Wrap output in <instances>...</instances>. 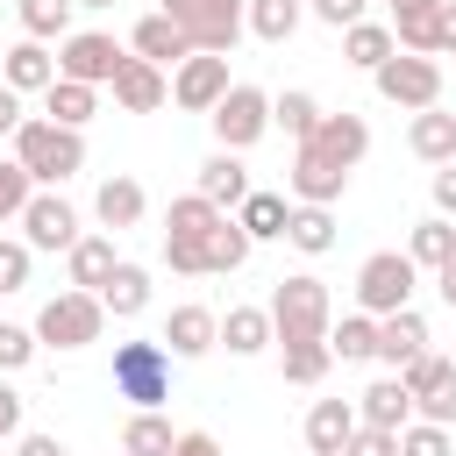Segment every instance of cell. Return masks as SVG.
<instances>
[{"mask_svg": "<svg viewBox=\"0 0 456 456\" xmlns=\"http://www.w3.org/2000/svg\"><path fill=\"white\" fill-rule=\"evenodd\" d=\"M235 78H228V57L221 50H185L178 64H171V100L185 107V114H214V100L228 93Z\"/></svg>", "mask_w": 456, "mask_h": 456, "instance_id": "8", "label": "cell"}, {"mask_svg": "<svg viewBox=\"0 0 456 456\" xmlns=\"http://www.w3.org/2000/svg\"><path fill=\"white\" fill-rule=\"evenodd\" d=\"M50 78H57V50L36 43V36H21L7 50V64H0V86H14V93H43Z\"/></svg>", "mask_w": 456, "mask_h": 456, "instance_id": "17", "label": "cell"}, {"mask_svg": "<svg viewBox=\"0 0 456 456\" xmlns=\"http://www.w3.org/2000/svg\"><path fill=\"white\" fill-rule=\"evenodd\" d=\"M399 456H456V449H449V428H435V420L413 413V420L399 428Z\"/></svg>", "mask_w": 456, "mask_h": 456, "instance_id": "42", "label": "cell"}, {"mask_svg": "<svg viewBox=\"0 0 456 456\" xmlns=\"http://www.w3.org/2000/svg\"><path fill=\"white\" fill-rule=\"evenodd\" d=\"M285 185H292V200H299V207H335V200L349 192V171H342L335 157H321L314 142H299V150H292Z\"/></svg>", "mask_w": 456, "mask_h": 456, "instance_id": "12", "label": "cell"}, {"mask_svg": "<svg viewBox=\"0 0 456 456\" xmlns=\"http://www.w3.org/2000/svg\"><path fill=\"white\" fill-rule=\"evenodd\" d=\"M100 328H107V306H100V292H57V299H43V314H36V342H50V349H86V342H100Z\"/></svg>", "mask_w": 456, "mask_h": 456, "instance_id": "6", "label": "cell"}, {"mask_svg": "<svg viewBox=\"0 0 456 456\" xmlns=\"http://www.w3.org/2000/svg\"><path fill=\"white\" fill-rule=\"evenodd\" d=\"M142 207H150V200H142V185H135V178H107V185L93 192V214H100V228H107V235L135 228V221H142Z\"/></svg>", "mask_w": 456, "mask_h": 456, "instance_id": "25", "label": "cell"}, {"mask_svg": "<svg viewBox=\"0 0 456 456\" xmlns=\"http://www.w3.org/2000/svg\"><path fill=\"white\" fill-rule=\"evenodd\" d=\"M392 7H435V0H392Z\"/></svg>", "mask_w": 456, "mask_h": 456, "instance_id": "56", "label": "cell"}, {"mask_svg": "<svg viewBox=\"0 0 456 456\" xmlns=\"http://www.w3.org/2000/svg\"><path fill=\"white\" fill-rule=\"evenodd\" d=\"M14 7H21V36H36V43L71 36V0H14Z\"/></svg>", "mask_w": 456, "mask_h": 456, "instance_id": "37", "label": "cell"}, {"mask_svg": "<svg viewBox=\"0 0 456 456\" xmlns=\"http://www.w3.org/2000/svg\"><path fill=\"white\" fill-rule=\"evenodd\" d=\"M435 7H442V0H435ZM435 7H392V43L435 57Z\"/></svg>", "mask_w": 456, "mask_h": 456, "instance_id": "38", "label": "cell"}, {"mask_svg": "<svg viewBox=\"0 0 456 456\" xmlns=\"http://www.w3.org/2000/svg\"><path fill=\"white\" fill-rule=\"evenodd\" d=\"M328 349H335L342 363H370V349H378V314H342V321H328Z\"/></svg>", "mask_w": 456, "mask_h": 456, "instance_id": "34", "label": "cell"}, {"mask_svg": "<svg viewBox=\"0 0 456 456\" xmlns=\"http://www.w3.org/2000/svg\"><path fill=\"white\" fill-rule=\"evenodd\" d=\"M413 256L406 249H378V256H363V271H356V306L363 314H399V306H413Z\"/></svg>", "mask_w": 456, "mask_h": 456, "instance_id": "7", "label": "cell"}, {"mask_svg": "<svg viewBox=\"0 0 456 456\" xmlns=\"http://www.w3.org/2000/svg\"><path fill=\"white\" fill-rule=\"evenodd\" d=\"M192 192H207L221 214H235L242 207V192H249V171H242V150H214L207 164H200V185Z\"/></svg>", "mask_w": 456, "mask_h": 456, "instance_id": "18", "label": "cell"}, {"mask_svg": "<svg viewBox=\"0 0 456 456\" xmlns=\"http://www.w3.org/2000/svg\"><path fill=\"white\" fill-rule=\"evenodd\" d=\"M114 399L164 406L171 399V349L164 342H114Z\"/></svg>", "mask_w": 456, "mask_h": 456, "instance_id": "4", "label": "cell"}, {"mask_svg": "<svg viewBox=\"0 0 456 456\" xmlns=\"http://www.w3.org/2000/svg\"><path fill=\"white\" fill-rule=\"evenodd\" d=\"M285 214H292V207H285V192H256V185H249V192H242V207H235V221H242V235H249V242H278V235H285Z\"/></svg>", "mask_w": 456, "mask_h": 456, "instance_id": "28", "label": "cell"}, {"mask_svg": "<svg viewBox=\"0 0 456 456\" xmlns=\"http://www.w3.org/2000/svg\"><path fill=\"white\" fill-rule=\"evenodd\" d=\"M271 121H278V128L299 142V135H314V121H321V100H314V93H278V100H271Z\"/></svg>", "mask_w": 456, "mask_h": 456, "instance_id": "40", "label": "cell"}, {"mask_svg": "<svg viewBox=\"0 0 456 456\" xmlns=\"http://www.w3.org/2000/svg\"><path fill=\"white\" fill-rule=\"evenodd\" d=\"M342 456H399V435H392V428H363V420H356V435L342 442Z\"/></svg>", "mask_w": 456, "mask_h": 456, "instance_id": "46", "label": "cell"}, {"mask_svg": "<svg viewBox=\"0 0 456 456\" xmlns=\"http://www.w3.org/2000/svg\"><path fill=\"white\" fill-rule=\"evenodd\" d=\"M36 349H43V342H36V328H14V321H0V378H7V370H21Z\"/></svg>", "mask_w": 456, "mask_h": 456, "instance_id": "44", "label": "cell"}, {"mask_svg": "<svg viewBox=\"0 0 456 456\" xmlns=\"http://www.w3.org/2000/svg\"><path fill=\"white\" fill-rule=\"evenodd\" d=\"M71 7H114V0H71Z\"/></svg>", "mask_w": 456, "mask_h": 456, "instance_id": "57", "label": "cell"}, {"mask_svg": "<svg viewBox=\"0 0 456 456\" xmlns=\"http://www.w3.org/2000/svg\"><path fill=\"white\" fill-rule=\"evenodd\" d=\"M435 50H456V0L435 7Z\"/></svg>", "mask_w": 456, "mask_h": 456, "instance_id": "52", "label": "cell"}, {"mask_svg": "<svg viewBox=\"0 0 456 456\" xmlns=\"http://www.w3.org/2000/svg\"><path fill=\"white\" fill-rule=\"evenodd\" d=\"M249 249H256V242L242 235V221H235V214H221V221L207 228V278H214V271H242V264H249Z\"/></svg>", "mask_w": 456, "mask_h": 456, "instance_id": "33", "label": "cell"}, {"mask_svg": "<svg viewBox=\"0 0 456 456\" xmlns=\"http://www.w3.org/2000/svg\"><path fill=\"white\" fill-rule=\"evenodd\" d=\"M128 50H135V57H150V64H164V71H171V64H178V57H185V50H192V43H185V36H178V21H171V14H142V21H135V36H128Z\"/></svg>", "mask_w": 456, "mask_h": 456, "instance_id": "24", "label": "cell"}, {"mask_svg": "<svg viewBox=\"0 0 456 456\" xmlns=\"http://www.w3.org/2000/svg\"><path fill=\"white\" fill-rule=\"evenodd\" d=\"M7 435H21V392L0 378V442H7Z\"/></svg>", "mask_w": 456, "mask_h": 456, "instance_id": "50", "label": "cell"}, {"mask_svg": "<svg viewBox=\"0 0 456 456\" xmlns=\"http://www.w3.org/2000/svg\"><path fill=\"white\" fill-rule=\"evenodd\" d=\"M114 264H121V256H114V235H107V228H100V235H78V242L64 249V271H71L78 292H100V285L114 278Z\"/></svg>", "mask_w": 456, "mask_h": 456, "instance_id": "19", "label": "cell"}, {"mask_svg": "<svg viewBox=\"0 0 456 456\" xmlns=\"http://www.w3.org/2000/svg\"><path fill=\"white\" fill-rule=\"evenodd\" d=\"M214 135H221V150H249V142H264V128H271V93H256V86H228L221 100H214Z\"/></svg>", "mask_w": 456, "mask_h": 456, "instance_id": "9", "label": "cell"}, {"mask_svg": "<svg viewBox=\"0 0 456 456\" xmlns=\"http://www.w3.org/2000/svg\"><path fill=\"white\" fill-rule=\"evenodd\" d=\"M299 142H314L321 157H335L342 171H356V164H363V150H370V121L342 107V114H321V121H314V135H299Z\"/></svg>", "mask_w": 456, "mask_h": 456, "instance_id": "14", "label": "cell"}, {"mask_svg": "<svg viewBox=\"0 0 456 456\" xmlns=\"http://www.w3.org/2000/svg\"><path fill=\"white\" fill-rule=\"evenodd\" d=\"M28 192H36V178H28V171H21L14 157H7V164H0V228H7V221H21Z\"/></svg>", "mask_w": 456, "mask_h": 456, "instance_id": "43", "label": "cell"}, {"mask_svg": "<svg viewBox=\"0 0 456 456\" xmlns=\"http://www.w3.org/2000/svg\"><path fill=\"white\" fill-rule=\"evenodd\" d=\"M435 207H442V214H456V157H449V164H435Z\"/></svg>", "mask_w": 456, "mask_h": 456, "instance_id": "51", "label": "cell"}, {"mask_svg": "<svg viewBox=\"0 0 456 456\" xmlns=\"http://www.w3.org/2000/svg\"><path fill=\"white\" fill-rule=\"evenodd\" d=\"M107 93H114V107H121V114H157V107L171 100V71L128 50V57H121V71L107 78Z\"/></svg>", "mask_w": 456, "mask_h": 456, "instance_id": "11", "label": "cell"}, {"mask_svg": "<svg viewBox=\"0 0 456 456\" xmlns=\"http://www.w3.org/2000/svg\"><path fill=\"white\" fill-rule=\"evenodd\" d=\"M14 164L36 178V185H64L71 171H86V135L64 128V121H21L14 128Z\"/></svg>", "mask_w": 456, "mask_h": 456, "instance_id": "1", "label": "cell"}, {"mask_svg": "<svg viewBox=\"0 0 456 456\" xmlns=\"http://www.w3.org/2000/svg\"><path fill=\"white\" fill-rule=\"evenodd\" d=\"M406 150H413L420 164H449V157H456V114L420 107V114L406 121Z\"/></svg>", "mask_w": 456, "mask_h": 456, "instance_id": "21", "label": "cell"}, {"mask_svg": "<svg viewBox=\"0 0 456 456\" xmlns=\"http://www.w3.org/2000/svg\"><path fill=\"white\" fill-rule=\"evenodd\" d=\"M171 442H178V428L157 406H135L128 428H121V456H171Z\"/></svg>", "mask_w": 456, "mask_h": 456, "instance_id": "29", "label": "cell"}, {"mask_svg": "<svg viewBox=\"0 0 456 456\" xmlns=\"http://www.w3.org/2000/svg\"><path fill=\"white\" fill-rule=\"evenodd\" d=\"M278 349H285V385H321L328 363H335L328 342H278Z\"/></svg>", "mask_w": 456, "mask_h": 456, "instance_id": "39", "label": "cell"}, {"mask_svg": "<svg viewBox=\"0 0 456 456\" xmlns=\"http://www.w3.org/2000/svg\"><path fill=\"white\" fill-rule=\"evenodd\" d=\"M21 242H28V249H71V242H78V214H71L57 192H28V207H21Z\"/></svg>", "mask_w": 456, "mask_h": 456, "instance_id": "13", "label": "cell"}, {"mask_svg": "<svg viewBox=\"0 0 456 456\" xmlns=\"http://www.w3.org/2000/svg\"><path fill=\"white\" fill-rule=\"evenodd\" d=\"M435 285H442V306H449V314H456V256H449V264H442V271H435Z\"/></svg>", "mask_w": 456, "mask_h": 456, "instance_id": "55", "label": "cell"}, {"mask_svg": "<svg viewBox=\"0 0 456 456\" xmlns=\"http://www.w3.org/2000/svg\"><path fill=\"white\" fill-rule=\"evenodd\" d=\"M14 456H64V449H57V435H21Z\"/></svg>", "mask_w": 456, "mask_h": 456, "instance_id": "54", "label": "cell"}, {"mask_svg": "<svg viewBox=\"0 0 456 456\" xmlns=\"http://www.w3.org/2000/svg\"><path fill=\"white\" fill-rule=\"evenodd\" d=\"M157 14H171L192 50H221V57H228V50L242 43V28H249V21H242L249 0H164Z\"/></svg>", "mask_w": 456, "mask_h": 456, "instance_id": "3", "label": "cell"}, {"mask_svg": "<svg viewBox=\"0 0 456 456\" xmlns=\"http://www.w3.org/2000/svg\"><path fill=\"white\" fill-rule=\"evenodd\" d=\"M100 306H107V314H114V321H135V314H142V306H150V271H142V264H128V256H121V264H114V278H107V285H100Z\"/></svg>", "mask_w": 456, "mask_h": 456, "instance_id": "26", "label": "cell"}, {"mask_svg": "<svg viewBox=\"0 0 456 456\" xmlns=\"http://www.w3.org/2000/svg\"><path fill=\"white\" fill-rule=\"evenodd\" d=\"M285 242H292L299 256H328V249H335V214H328V207H292V214H285Z\"/></svg>", "mask_w": 456, "mask_h": 456, "instance_id": "31", "label": "cell"}, {"mask_svg": "<svg viewBox=\"0 0 456 456\" xmlns=\"http://www.w3.org/2000/svg\"><path fill=\"white\" fill-rule=\"evenodd\" d=\"M171 456H221V442H214L207 428H185V435L171 442Z\"/></svg>", "mask_w": 456, "mask_h": 456, "instance_id": "49", "label": "cell"}, {"mask_svg": "<svg viewBox=\"0 0 456 456\" xmlns=\"http://www.w3.org/2000/svg\"><path fill=\"white\" fill-rule=\"evenodd\" d=\"M299 14H306L299 0H249V14H242V21H249V36H256V43H292Z\"/></svg>", "mask_w": 456, "mask_h": 456, "instance_id": "36", "label": "cell"}, {"mask_svg": "<svg viewBox=\"0 0 456 456\" xmlns=\"http://www.w3.org/2000/svg\"><path fill=\"white\" fill-rule=\"evenodd\" d=\"M28 242H14V235H0V292H21L28 285Z\"/></svg>", "mask_w": 456, "mask_h": 456, "instance_id": "45", "label": "cell"}, {"mask_svg": "<svg viewBox=\"0 0 456 456\" xmlns=\"http://www.w3.org/2000/svg\"><path fill=\"white\" fill-rule=\"evenodd\" d=\"M121 43L114 36H100V28H71L64 43H57V78H78V86H107L114 71H121Z\"/></svg>", "mask_w": 456, "mask_h": 456, "instance_id": "10", "label": "cell"}, {"mask_svg": "<svg viewBox=\"0 0 456 456\" xmlns=\"http://www.w3.org/2000/svg\"><path fill=\"white\" fill-rule=\"evenodd\" d=\"M314 7V21H328V28H349V21H363V0H306Z\"/></svg>", "mask_w": 456, "mask_h": 456, "instance_id": "48", "label": "cell"}, {"mask_svg": "<svg viewBox=\"0 0 456 456\" xmlns=\"http://www.w3.org/2000/svg\"><path fill=\"white\" fill-rule=\"evenodd\" d=\"M214 342H228V356H264L271 349V314L264 306H228Z\"/></svg>", "mask_w": 456, "mask_h": 456, "instance_id": "27", "label": "cell"}, {"mask_svg": "<svg viewBox=\"0 0 456 456\" xmlns=\"http://www.w3.org/2000/svg\"><path fill=\"white\" fill-rule=\"evenodd\" d=\"M370 78H378V100H385V107H406V114L442 107V64L420 57V50H392Z\"/></svg>", "mask_w": 456, "mask_h": 456, "instance_id": "5", "label": "cell"}, {"mask_svg": "<svg viewBox=\"0 0 456 456\" xmlns=\"http://www.w3.org/2000/svg\"><path fill=\"white\" fill-rule=\"evenodd\" d=\"M349 435H356V406L349 399H314V413H306V456H342Z\"/></svg>", "mask_w": 456, "mask_h": 456, "instance_id": "20", "label": "cell"}, {"mask_svg": "<svg viewBox=\"0 0 456 456\" xmlns=\"http://www.w3.org/2000/svg\"><path fill=\"white\" fill-rule=\"evenodd\" d=\"M164 264H171L178 278H207V242H171V235H164Z\"/></svg>", "mask_w": 456, "mask_h": 456, "instance_id": "47", "label": "cell"}, {"mask_svg": "<svg viewBox=\"0 0 456 456\" xmlns=\"http://www.w3.org/2000/svg\"><path fill=\"white\" fill-rule=\"evenodd\" d=\"M420 349H428V321H420L413 306H399V314H378V349H370L378 363H392V370H399V363H413Z\"/></svg>", "mask_w": 456, "mask_h": 456, "instance_id": "15", "label": "cell"}, {"mask_svg": "<svg viewBox=\"0 0 456 456\" xmlns=\"http://www.w3.org/2000/svg\"><path fill=\"white\" fill-rule=\"evenodd\" d=\"M413 413H420V420H435V428H449V420H456V363H449V370L413 399Z\"/></svg>", "mask_w": 456, "mask_h": 456, "instance_id": "41", "label": "cell"}, {"mask_svg": "<svg viewBox=\"0 0 456 456\" xmlns=\"http://www.w3.org/2000/svg\"><path fill=\"white\" fill-rule=\"evenodd\" d=\"M214 335H221V314H207V306H171V321H164L171 356H207Z\"/></svg>", "mask_w": 456, "mask_h": 456, "instance_id": "23", "label": "cell"}, {"mask_svg": "<svg viewBox=\"0 0 456 456\" xmlns=\"http://www.w3.org/2000/svg\"><path fill=\"white\" fill-rule=\"evenodd\" d=\"M406 256H413V271H442V264L456 256V228H449V214L420 221V228L406 235Z\"/></svg>", "mask_w": 456, "mask_h": 456, "instance_id": "35", "label": "cell"}, {"mask_svg": "<svg viewBox=\"0 0 456 456\" xmlns=\"http://www.w3.org/2000/svg\"><path fill=\"white\" fill-rule=\"evenodd\" d=\"M93 114H100V86H78V78H50V86H43V121L86 128Z\"/></svg>", "mask_w": 456, "mask_h": 456, "instance_id": "22", "label": "cell"}, {"mask_svg": "<svg viewBox=\"0 0 456 456\" xmlns=\"http://www.w3.org/2000/svg\"><path fill=\"white\" fill-rule=\"evenodd\" d=\"M392 50H399V43H392V28H385V21H349V28H342V57H349L356 71H378Z\"/></svg>", "mask_w": 456, "mask_h": 456, "instance_id": "32", "label": "cell"}, {"mask_svg": "<svg viewBox=\"0 0 456 456\" xmlns=\"http://www.w3.org/2000/svg\"><path fill=\"white\" fill-rule=\"evenodd\" d=\"M21 121H28V114H21V93H14V86H0V135H14Z\"/></svg>", "mask_w": 456, "mask_h": 456, "instance_id": "53", "label": "cell"}, {"mask_svg": "<svg viewBox=\"0 0 456 456\" xmlns=\"http://www.w3.org/2000/svg\"><path fill=\"white\" fill-rule=\"evenodd\" d=\"M271 342H328V321H335V299L321 278H278L271 285Z\"/></svg>", "mask_w": 456, "mask_h": 456, "instance_id": "2", "label": "cell"}, {"mask_svg": "<svg viewBox=\"0 0 456 456\" xmlns=\"http://www.w3.org/2000/svg\"><path fill=\"white\" fill-rule=\"evenodd\" d=\"M214 221H221V207H214L207 192H185V200L164 207V235H171V242H207Z\"/></svg>", "mask_w": 456, "mask_h": 456, "instance_id": "30", "label": "cell"}, {"mask_svg": "<svg viewBox=\"0 0 456 456\" xmlns=\"http://www.w3.org/2000/svg\"><path fill=\"white\" fill-rule=\"evenodd\" d=\"M356 420H363V428H392V435H399V428L413 420V392L399 385V370L356 392Z\"/></svg>", "mask_w": 456, "mask_h": 456, "instance_id": "16", "label": "cell"}]
</instances>
